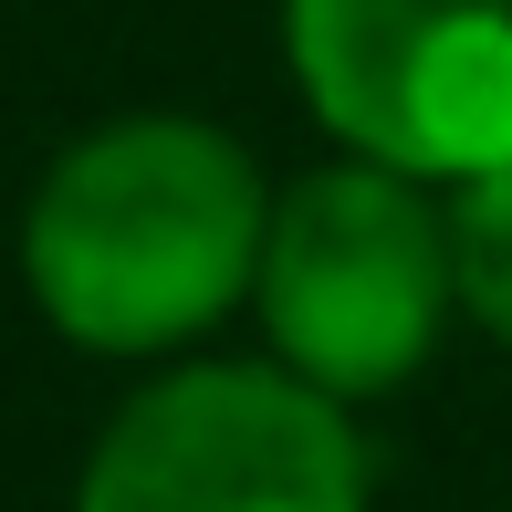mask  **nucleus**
Returning a JSON list of instances; mask_svg holds the SVG:
<instances>
[{"label": "nucleus", "mask_w": 512, "mask_h": 512, "mask_svg": "<svg viewBox=\"0 0 512 512\" xmlns=\"http://www.w3.org/2000/svg\"><path fill=\"white\" fill-rule=\"evenodd\" d=\"M450 293L492 345H512V168L450 189Z\"/></svg>", "instance_id": "39448f33"}, {"label": "nucleus", "mask_w": 512, "mask_h": 512, "mask_svg": "<svg viewBox=\"0 0 512 512\" xmlns=\"http://www.w3.org/2000/svg\"><path fill=\"white\" fill-rule=\"evenodd\" d=\"M251 314L272 335V366L314 398L356 408L408 387L439 356L450 293V199L366 157H324L293 189H272V241Z\"/></svg>", "instance_id": "f03ea898"}, {"label": "nucleus", "mask_w": 512, "mask_h": 512, "mask_svg": "<svg viewBox=\"0 0 512 512\" xmlns=\"http://www.w3.org/2000/svg\"><path fill=\"white\" fill-rule=\"evenodd\" d=\"M272 189L209 115H115L42 168L21 283L84 356H189L262 283Z\"/></svg>", "instance_id": "f257e3e1"}, {"label": "nucleus", "mask_w": 512, "mask_h": 512, "mask_svg": "<svg viewBox=\"0 0 512 512\" xmlns=\"http://www.w3.org/2000/svg\"><path fill=\"white\" fill-rule=\"evenodd\" d=\"M283 63L335 157L439 199L512 168V0H283Z\"/></svg>", "instance_id": "7ed1b4c3"}, {"label": "nucleus", "mask_w": 512, "mask_h": 512, "mask_svg": "<svg viewBox=\"0 0 512 512\" xmlns=\"http://www.w3.org/2000/svg\"><path fill=\"white\" fill-rule=\"evenodd\" d=\"M366 429L251 356H178L105 418L74 512H366Z\"/></svg>", "instance_id": "20e7f679"}]
</instances>
